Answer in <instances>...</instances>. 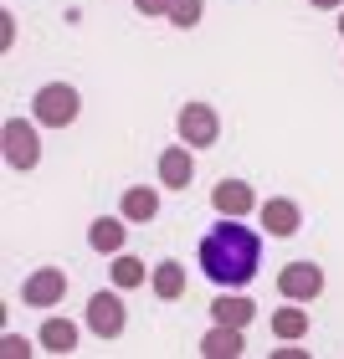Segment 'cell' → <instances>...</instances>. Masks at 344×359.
Segmentation results:
<instances>
[{"label":"cell","mask_w":344,"mask_h":359,"mask_svg":"<svg viewBox=\"0 0 344 359\" xmlns=\"http://www.w3.org/2000/svg\"><path fill=\"white\" fill-rule=\"evenodd\" d=\"M154 216H159V190H150V185L124 190V221L144 226V221H154Z\"/></svg>","instance_id":"obj_14"},{"label":"cell","mask_w":344,"mask_h":359,"mask_svg":"<svg viewBox=\"0 0 344 359\" xmlns=\"http://www.w3.org/2000/svg\"><path fill=\"white\" fill-rule=\"evenodd\" d=\"M124 241H128V226H124L119 216H98V221L88 226V247H93V252L119 257V252H124Z\"/></svg>","instance_id":"obj_11"},{"label":"cell","mask_w":344,"mask_h":359,"mask_svg":"<svg viewBox=\"0 0 344 359\" xmlns=\"http://www.w3.org/2000/svg\"><path fill=\"white\" fill-rule=\"evenodd\" d=\"M339 36H344V15H339Z\"/></svg>","instance_id":"obj_23"},{"label":"cell","mask_w":344,"mask_h":359,"mask_svg":"<svg viewBox=\"0 0 344 359\" xmlns=\"http://www.w3.org/2000/svg\"><path fill=\"white\" fill-rule=\"evenodd\" d=\"M272 334L283 339V344L303 339L308 334V308H277V313H272Z\"/></svg>","instance_id":"obj_17"},{"label":"cell","mask_w":344,"mask_h":359,"mask_svg":"<svg viewBox=\"0 0 344 359\" xmlns=\"http://www.w3.org/2000/svg\"><path fill=\"white\" fill-rule=\"evenodd\" d=\"M62 298H67V272L62 267H37L21 283V303L26 308H57Z\"/></svg>","instance_id":"obj_5"},{"label":"cell","mask_w":344,"mask_h":359,"mask_svg":"<svg viewBox=\"0 0 344 359\" xmlns=\"http://www.w3.org/2000/svg\"><path fill=\"white\" fill-rule=\"evenodd\" d=\"M262 226H267V236H293L303 226V210L293 201H267L262 205Z\"/></svg>","instance_id":"obj_12"},{"label":"cell","mask_w":344,"mask_h":359,"mask_svg":"<svg viewBox=\"0 0 344 359\" xmlns=\"http://www.w3.org/2000/svg\"><path fill=\"white\" fill-rule=\"evenodd\" d=\"M175 123H180V139H185L190 149H211V144L221 139V118H216L211 103H185Z\"/></svg>","instance_id":"obj_4"},{"label":"cell","mask_w":344,"mask_h":359,"mask_svg":"<svg viewBox=\"0 0 344 359\" xmlns=\"http://www.w3.org/2000/svg\"><path fill=\"white\" fill-rule=\"evenodd\" d=\"M242 216H221L216 231H206L201 252H195V262L201 272L211 277L216 287H247L257 267H262V236L252 226H237Z\"/></svg>","instance_id":"obj_1"},{"label":"cell","mask_w":344,"mask_h":359,"mask_svg":"<svg viewBox=\"0 0 344 359\" xmlns=\"http://www.w3.org/2000/svg\"><path fill=\"white\" fill-rule=\"evenodd\" d=\"M139 15H170V0H134Z\"/></svg>","instance_id":"obj_21"},{"label":"cell","mask_w":344,"mask_h":359,"mask_svg":"<svg viewBox=\"0 0 344 359\" xmlns=\"http://www.w3.org/2000/svg\"><path fill=\"white\" fill-rule=\"evenodd\" d=\"M211 205H216V216H247V210H257V195L247 180H221L211 190Z\"/></svg>","instance_id":"obj_9"},{"label":"cell","mask_w":344,"mask_h":359,"mask_svg":"<svg viewBox=\"0 0 344 359\" xmlns=\"http://www.w3.org/2000/svg\"><path fill=\"white\" fill-rule=\"evenodd\" d=\"M308 6H319V11H339L344 0H308Z\"/></svg>","instance_id":"obj_22"},{"label":"cell","mask_w":344,"mask_h":359,"mask_svg":"<svg viewBox=\"0 0 344 359\" xmlns=\"http://www.w3.org/2000/svg\"><path fill=\"white\" fill-rule=\"evenodd\" d=\"M195 180V159H190V144L180 139V144H170L165 154H159V185L165 190H185Z\"/></svg>","instance_id":"obj_8"},{"label":"cell","mask_w":344,"mask_h":359,"mask_svg":"<svg viewBox=\"0 0 344 359\" xmlns=\"http://www.w3.org/2000/svg\"><path fill=\"white\" fill-rule=\"evenodd\" d=\"M0 144H6V165H11V170H37V159H41L37 123H26V118H11L6 128H0Z\"/></svg>","instance_id":"obj_3"},{"label":"cell","mask_w":344,"mask_h":359,"mask_svg":"<svg viewBox=\"0 0 344 359\" xmlns=\"http://www.w3.org/2000/svg\"><path fill=\"white\" fill-rule=\"evenodd\" d=\"M41 344L52 349V354H72V349H77V323H67V318H46V323H41Z\"/></svg>","instance_id":"obj_16"},{"label":"cell","mask_w":344,"mask_h":359,"mask_svg":"<svg viewBox=\"0 0 344 359\" xmlns=\"http://www.w3.org/2000/svg\"><path fill=\"white\" fill-rule=\"evenodd\" d=\"M124 323H128V313H124V298H119V292H93V298H88V329H93L98 339H119Z\"/></svg>","instance_id":"obj_7"},{"label":"cell","mask_w":344,"mask_h":359,"mask_svg":"<svg viewBox=\"0 0 344 359\" xmlns=\"http://www.w3.org/2000/svg\"><path fill=\"white\" fill-rule=\"evenodd\" d=\"M277 292H283L288 303H314L324 292V272L314 262H288L283 272H277Z\"/></svg>","instance_id":"obj_6"},{"label":"cell","mask_w":344,"mask_h":359,"mask_svg":"<svg viewBox=\"0 0 344 359\" xmlns=\"http://www.w3.org/2000/svg\"><path fill=\"white\" fill-rule=\"evenodd\" d=\"M201 15H206V0H170V26L190 31V26H201Z\"/></svg>","instance_id":"obj_18"},{"label":"cell","mask_w":344,"mask_h":359,"mask_svg":"<svg viewBox=\"0 0 344 359\" xmlns=\"http://www.w3.org/2000/svg\"><path fill=\"white\" fill-rule=\"evenodd\" d=\"M77 88H67V83H46L37 97H31V113H37V123H46V128H67L72 118H77Z\"/></svg>","instance_id":"obj_2"},{"label":"cell","mask_w":344,"mask_h":359,"mask_svg":"<svg viewBox=\"0 0 344 359\" xmlns=\"http://www.w3.org/2000/svg\"><path fill=\"white\" fill-rule=\"evenodd\" d=\"M242 349H247V344H242V329H232V323H216V329L201 339V354L206 359H237Z\"/></svg>","instance_id":"obj_13"},{"label":"cell","mask_w":344,"mask_h":359,"mask_svg":"<svg viewBox=\"0 0 344 359\" xmlns=\"http://www.w3.org/2000/svg\"><path fill=\"white\" fill-rule=\"evenodd\" d=\"M211 318H216V323H232V329H247V323L257 318V303L242 298V292H232V287H221V298L211 303Z\"/></svg>","instance_id":"obj_10"},{"label":"cell","mask_w":344,"mask_h":359,"mask_svg":"<svg viewBox=\"0 0 344 359\" xmlns=\"http://www.w3.org/2000/svg\"><path fill=\"white\" fill-rule=\"evenodd\" d=\"M113 287H144V262L139 257L119 252V262H113Z\"/></svg>","instance_id":"obj_19"},{"label":"cell","mask_w":344,"mask_h":359,"mask_svg":"<svg viewBox=\"0 0 344 359\" xmlns=\"http://www.w3.org/2000/svg\"><path fill=\"white\" fill-rule=\"evenodd\" d=\"M150 287H154V298H159V303L185 298V267H180V262H159V267L150 272Z\"/></svg>","instance_id":"obj_15"},{"label":"cell","mask_w":344,"mask_h":359,"mask_svg":"<svg viewBox=\"0 0 344 359\" xmlns=\"http://www.w3.org/2000/svg\"><path fill=\"white\" fill-rule=\"evenodd\" d=\"M0 354H6V359H26V354H31V344H26L21 334H6V339H0Z\"/></svg>","instance_id":"obj_20"}]
</instances>
